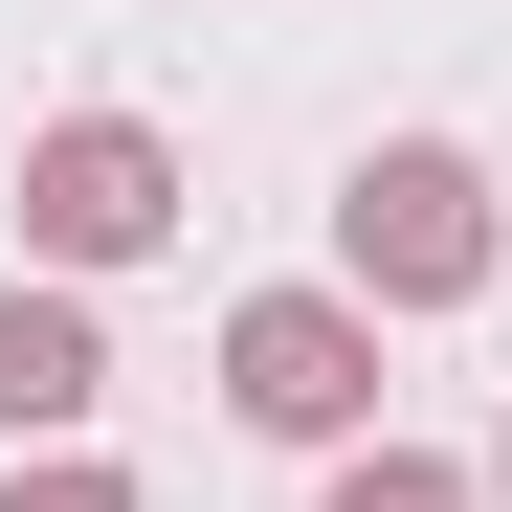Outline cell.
<instances>
[{"label":"cell","instance_id":"cell-1","mask_svg":"<svg viewBox=\"0 0 512 512\" xmlns=\"http://www.w3.org/2000/svg\"><path fill=\"white\" fill-rule=\"evenodd\" d=\"M490 268H512V201H490L468 134H379L357 179H334V290L357 312H468Z\"/></svg>","mask_w":512,"mask_h":512},{"label":"cell","instance_id":"cell-2","mask_svg":"<svg viewBox=\"0 0 512 512\" xmlns=\"http://www.w3.org/2000/svg\"><path fill=\"white\" fill-rule=\"evenodd\" d=\"M179 245V134L156 112H45L23 134V268L90 290V268H156Z\"/></svg>","mask_w":512,"mask_h":512},{"label":"cell","instance_id":"cell-3","mask_svg":"<svg viewBox=\"0 0 512 512\" xmlns=\"http://www.w3.org/2000/svg\"><path fill=\"white\" fill-rule=\"evenodd\" d=\"M223 401L268 423V446H334V468H357L379 446V312L357 290H245L223 312Z\"/></svg>","mask_w":512,"mask_h":512},{"label":"cell","instance_id":"cell-4","mask_svg":"<svg viewBox=\"0 0 512 512\" xmlns=\"http://www.w3.org/2000/svg\"><path fill=\"white\" fill-rule=\"evenodd\" d=\"M90 401H112V334H90V290L0 268V468H23V446H90Z\"/></svg>","mask_w":512,"mask_h":512},{"label":"cell","instance_id":"cell-5","mask_svg":"<svg viewBox=\"0 0 512 512\" xmlns=\"http://www.w3.org/2000/svg\"><path fill=\"white\" fill-rule=\"evenodd\" d=\"M312 512H490V468H446V446H357Z\"/></svg>","mask_w":512,"mask_h":512},{"label":"cell","instance_id":"cell-6","mask_svg":"<svg viewBox=\"0 0 512 512\" xmlns=\"http://www.w3.org/2000/svg\"><path fill=\"white\" fill-rule=\"evenodd\" d=\"M0 512H134V468H112V446H23V468H0Z\"/></svg>","mask_w":512,"mask_h":512},{"label":"cell","instance_id":"cell-7","mask_svg":"<svg viewBox=\"0 0 512 512\" xmlns=\"http://www.w3.org/2000/svg\"><path fill=\"white\" fill-rule=\"evenodd\" d=\"M490 512H512V423H490Z\"/></svg>","mask_w":512,"mask_h":512}]
</instances>
